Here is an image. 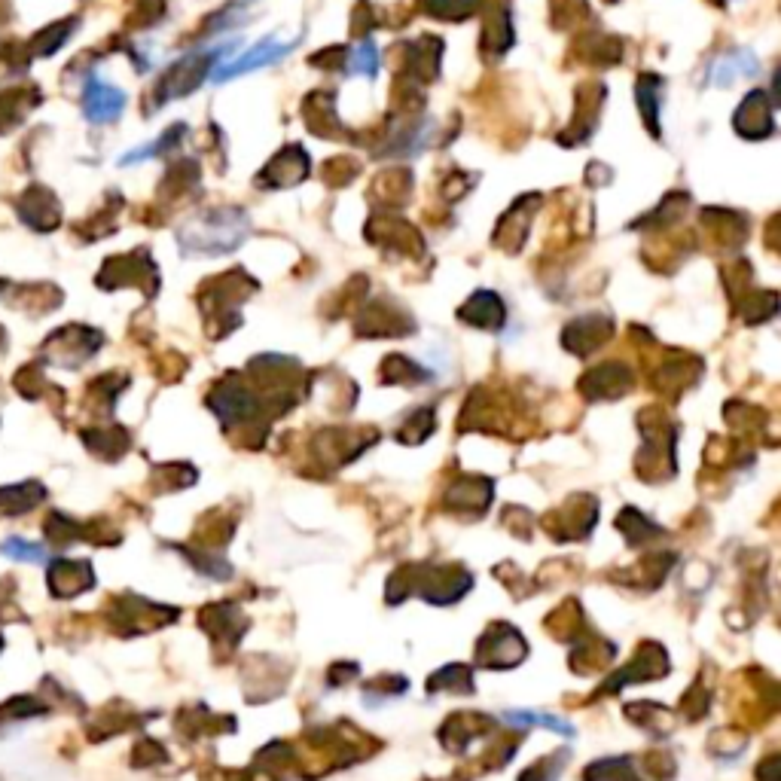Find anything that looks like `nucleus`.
<instances>
[{
    "label": "nucleus",
    "mask_w": 781,
    "mask_h": 781,
    "mask_svg": "<svg viewBox=\"0 0 781 781\" xmlns=\"http://www.w3.org/2000/svg\"><path fill=\"white\" fill-rule=\"evenodd\" d=\"M760 71V62L748 52V49H736V52H727L724 58H717L714 68L708 71V80L714 86H733L736 80L742 77H754Z\"/></svg>",
    "instance_id": "obj_3"
},
{
    "label": "nucleus",
    "mask_w": 781,
    "mask_h": 781,
    "mask_svg": "<svg viewBox=\"0 0 781 781\" xmlns=\"http://www.w3.org/2000/svg\"><path fill=\"white\" fill-rule=\"evenodd\" d=\"M184 235V251L187 254H223V251H232L238 248V242L248 235V217L242 211H232V208H223V211H214L202 220H196Z\"/></svg>",
    "instance_id": "obj_1"
},
{
    "label": "nucleus",
    "mask_w": 781,
    "mask_h": 781,
    "mask_svg": "<svg viewBox=\"0 0 781 781\" xmlns=\"http://www.w3.org/2000/svg\"><path fill=\"white\" fill-rule=\"evenodd\" d=\"M510 724H519V727H544V730H553L565 739L574 736V727L568 724V720H559L553 714H544V711H507L504 714Z\"/></svg>",
    "instance_id": "obj_5"
},
{
    "label": "nucleus",
    "mask_w": 781,
    "mask_h": 781,
    "mask_svg": "<svg viewBox=\"0 0 781 781\" xmlns=\"http://www.w3.org/2000/svg\"><path fill=\"white\" fill-rule=\"evenodd\" d=\"M123 104H126L123 92H116V89H110V86L92 80V86H89V92H86V113H89L92 119H98V123H107V119L119 116Z\"/></svg>",
    "instance_id": "obj_4"
},
{
    "label": "nucleus",
    "mask_w": 781,
    "mask_h": 781,
    "mask_svg": "<svg viewBox=\"0 0 781 781\" xmlns=\"http://www.w3.org/2000/svg\"><path fill=\"white\" fill-rule=\"evenodd\" d=\"M351 71H354V74H376V71H379V52H376L373 43H364V46L354 49Z\"/></svg>",
    "instance_id": "obj_6"
},
{
    "label": "nucleus",
    "mask_w": 781,
    "mask_h": 781,
    "mask_svg": "<svg viewBox=\"0 0 781 781\" xmlns=\"http://www.w3.org/2000/svg\"><path fill=\"white\" fill-rule=\"evenodd\" d=\"M293 49V43H281L278 37H263L260 43H254L251 49H245L238 58H229L226 65H217L211 71V83H223L232 77H242L254 68H266V65H278L281 58Z\"/></svg>",
    "instance_id": "obj_2"
},
{
    "label": "nucleus",
    "mask_w": 781,
    "mask_h": 781,
    "mask_svg": "<svg viewBox=\"0 0 781 781\" xmlns=\"http://www.w3.org/2000/svg\"><path fill=\"white\" fill-rule=\"evenodd\" d=\"M7 553L16 556V559H28V562H40V559H43L40 547L25 544V540H10V544H7Z\"/></svg>",
    "instance_id": "obj_7"
}]
</instances>
